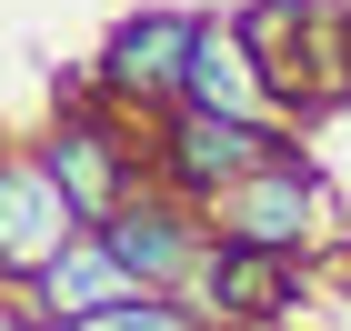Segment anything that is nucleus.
Segmentation results:
<instances>
[{
	"label": "nucleus",
	"instance_id": "6e6552de",
	"mask_svg": "<svg viewBox=\"0 0 351 331\" xmlns=\"http://www.w3.org/2000/svg\"><path fill=\"white\" fill-rule=\"evenodd\" d=\"M181 101L201 110H251V121H271V81H261V60H251V40L231 21H191V60H181Z\"/></svg>",
	"mask_w": 351,
	"mask_h": 331
},
{
	"label": "nucleus",
	"instance_id": "20e7f679",
	"mask_svg": "<svg viewBox=\"0 0 351 331\" xmlns=\"http://www.w3.org/2000/svg\"><path fill=\"white\" fill-rule=\"evenodd\" d=\"M40 171L71 191V211H81V221H110L121 201L141 191V181H131V140H121V101L60 110L51 131H40Z\"/></svg>",
	"mask_w": 351,
	"mask_h": 331
},
{
	"label": "nucleus",
	"instance_id": "39448f33",
	"mask_svg": "<svg viewBox=\"0 0 351 331\" xmlns=\"http://www.w3.org/2000/svg\"><path fill=\"white\" fill-rule=\"evenodd\" d=\"M71 231H90V221L71 211V191L40 171V151H0V281H30Z\"/></svg>",
	"mask_w": 351,
	"mask_h": 331
},
{
	"label": "nucleus",
	"instance_id": "f257e3e1",
	"mask_svg": "<svg viewBox=\"0 0 351 331\" xmlns=\"http://www.w3.org/2000/svg\"><path fill=\"white\" fill-rule=\"evenodd\" d=\"M281 121H251V110H201V101H171L161 131H151V181L181 201H211L221 181H241V171H261L271 151H281Z\"/></svg>",
	"mask_w": 351,
	"mask_h": 331
},
{
	"label": "nucleus",
	"instance_id": "7ed1b4c3",
	"mask_svg": "<svg viewBox=\"0 0 351 331\" xmlns=\"http://www.w3.org/2000/svg\"><path fill=\"white\" fill-rule=\"evenodd\" d=\"M110 241V261L131 271V291H191V271H201V251H211V231H201V201H181V191H131L110 221H90Z\"/></svg>",
	"mask_w": 351,
	"mask_h": 331
},
{
	"label": "nucleus",
	"instance_id": "f03ea898",
	"mask_svg": "<svg viewBox=\"0 0 351 331\" xmlns=\"http://www.w3.org/2000/svg\"><path fill=\"white\" fill-rule=\"evenodd\" d=\"M331 221V201H322V181H311V161H301V140H281L261 171H241V181H221L211 201H201V231L211 241H251V251H291L301 261V241Z\"/></svg>",
	"mask_w": 351,
	"mask_h": 331
},
{
	"label": "nucleus",
	"instance_id": "9d476101",
	"mask_svg": "<svg viewBox=\"0 0 351 331\" xmlns=\"http://www.w3.org/2000/svg\"><path fill=\"white\" fill-rule=\"evenodd\" d=\"M60 331H221V321L191 302V291H121V302H101V311H71Z\"/></svg>",
	"mask_w": 351,
	"mask_h": 331
},
{
	"label": "nucleus",
	"instance_id": "0eeeda50",
	"mask_svg": "<svg viewBox=\"0 0 351 331\" xmlns=\"http://www.w3.org/2000/svg\"><path fill=\"white\" fill-rule=\"evenodd\" d=\"M181 60H191V10H141V21L110 30V51L90 71H101V90L121 110H171L181 101Z\"/></svg>",
	"mask_w": 351,
	"mask_h": 331
},
{
	"label": "nucleus",
	"instance_id": "423d86ee",
	"mask_svg": "<svg viewBox=\"0 0 351 331\" xmlns=\"http://www.w3.org/2000/svg\"><path fill=\"white\" fill-rule=\"evenodd\" d=\"M191 302L211 311L221 331H271L281 311L301 302V281H291V251H251V241H211V251H201V271H191Z\"/></svg>",
	"mask_w": 351,
	"mask_h": 331
},
{
	"label": "nucleus",
	"instance_id": "1a4fd4ad",
	"mask_svg": "<svg viewBox=\"0 0 351 331\" xmlns=\"http://www.w3.org/2000/svg\"><path fill=\"white\" fill-rule=\"evenodd\" d=\"M21 291H30L21 311H40V321H71V311H101V302H121V291H131V271L110 261V241H101V231H71V241H60L51 261H40V271L21 281Z\"/></svg>",
	"mask_w": 351,
	"mask_h": 331
}]
</instances>
